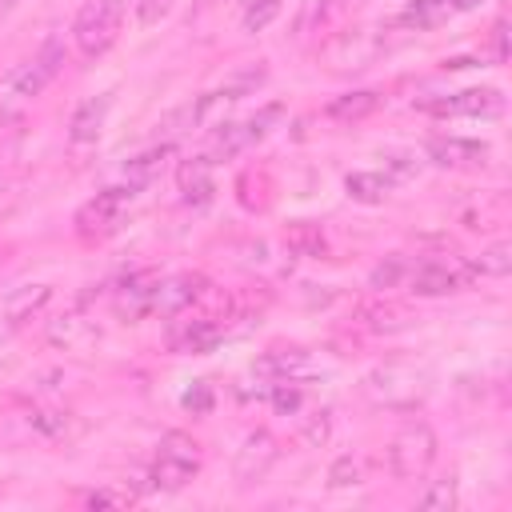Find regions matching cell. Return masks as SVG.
I'll list each match as a JSON object with an SVG mask.
<instances>
[{
    "mask_svg": "<svg viewBox=\"0 0 512 512\" xmlns=\"http://www.w3.org/2000/svg\"><path fill=\"white\" fill-rule=\"evenodd\" d=\"M200 296H204V276H196V272L164 276V280H156V292H152V316H180Z\"/></svg>",
    "mask_w": 512,
    "mask_h": 512,
    "instance_id": "4fadbf2b",
    "label": "cell"
},
{
    "mask_svg": "<svg viewBox=\"0 0 512 512\" xmlns=\"http://www.w3.org/2000/svg\"><path fill=\"white\" fill-rule=\"evenodd\" d=\"M8 8H12V0H0V16H4V12H8Z\"/></svg>",
    "mask_w": 512,
    "mask_h": 512,
    "instance_id": "e575fe53",
    "label": "cell"
},
{
    "mask_svg": "<svg viewBox=\"0 0 512 512\" xmlns=\"http://www.w3.org/2000/svg\"><path fill=\"white\" fill-rule=\"evenodd\" d=\"M280 116H284V104H264L260 112H252V116H244V120H228V124H220L204 156H208L212 164H220V160H232V156L248 152L252 144H260V140L276 128Z\"/></svg>",
    "mask_w": 512,
    "mask_h": 512,
    "instance_id": "8992f818",
    "label": "cell"
},
{
    "mask_svg": "<svg viewBox=\"0 0 512 512\" xmlns=\"http://www.w3.org/2000/svg\"><path fill=\"white\" fill-rule=\"evenodd\" d=\"M172 4H176V0H136V20H140L144 28H152V24H160V20L172 12Z\"/></svg>",
    "mask_w": 512,
    "mask_h": 512,
    "instance_id": "f546056e",
    "label": "cell"
},
{
    "mask_svg": "<svg viewBox=\"0 0 512 512\" xmlns=\"http://www.w3.org/2000/svg\"><path fill=\"white\" fill-rule=\"evenodd\" d=\"M424 152L440 168H484L488 164V144L464 140V136H432Z\"/></svg>",
    "mask_w": 512,
    "mask_h": 512,
    "instance_id": "5bb4252c",
    "label": "cell"
},
{
    "mask_svg": "<svg viewBox=\"0 0 512 512\" xmlns=\"http://www.w3.org/2000/svg\"><path fill=\"white\" fill-rule=\"evenodd\" d=\"M200 464H204V452H200V444L188 432H164L160 444H156L148 480L160 492H180L200 472Z\"/></svg>",
    "mask_w": 512,
    "mask_h": 512,
    "instance_id": "277c9868",
    "label": "cell"
},
{
    "mask_svg": "<svg viewBox=\"0 0 512 512\" xmlns=\"http://www.w3.org/2000/svg\"><path fill=\"white\" fill-rule=\"evenodd\" d=\"M64 60H68V52H64L60 36H48V40L40 44V52H32L28 60H20V64L4 76V84H0V112L12 116V112H20V108H28V104L60 76Z\"/></svg>",
    "mask_w": 512,
    "mask_h": 512,
    "instance_id": "6da1fadb",
    "label": "cell"
},
{
    "mask_svg": "<svg viewBox=\"0 0 512 512\" xmlns=\"http://www.w3.org/2000/svg\"><path fill=\"white\" fill-rule=\"evenodd\" d=\"M276 456H280V448H276V436H272L268 428L248 432L244 444H240V452H236V460H232V476H236V484H240V488L260 484V480L268 476V468L276 464Z\"/></svg>",
    "mask_w": 512,
    "mask_h": 512,
    "instance_id": "8fae6325",
    "label": "cell"
},
{
    "mask_svg": "<svg viewBox=\"0 0 512 512\" xmlns=\"http://www.w3.org/2000/svg\"><path fill=\"white\" fill-rule=\"evenodd\" d=\"M428 116H500L504 112V96L496 88H460L448 96H432L416 104Z\"/></svg>",
    "mask_w": 512,
    "mask_h": 512,
    "instance_id": "9c48e42d",
    "label": "cell"
},
{
    "mask_svg": "<svg viewBox=\"0 0 512 512\" xmlns=\"http://www.w3.org/2000/svg\"><path fill=\"white\" fill-rule=\"evenodd\" d=\"M88 508H124V504H132V496H124V492H108V488H92V492H84L80 496Z\"/></svg>",
    "mask_w": 512,
    "mask_h": 512,
    "instance_id": "4dcf8cb0",
    "label": "cell"
},
{
    "mask_svg": "<svg viewBox=\"0 0 512 512\" xmlns=\"http://www.w3.org/2000/svg\"><path fill=\"white\" fill-rule=\"evenodd\" d=\"M304 360H308L304 348H280V352L260 356V360H256V372L268 376L272 384H276V380H296V372L304 368Z\"/></svg>",
    "mask_w": 512,
    "mask_h": 512,
    "instance_id": "44dd1931",
    "label": "cell"
},
{
    "mask_svg": "<svg viewBox=\"0 0 512 512\" xmlns=\"http://www.w3.org/2000/svg\"><path fill=\"white\" fill-rule=\"evenodd\" d=\"M364 484V460L360 456H340L328 468V488H356Z\"/></svg>",
    "mask_w": 512,
    "mask_h": 512,
    "instance_id": "4316f807",
    "label": "cell"
},
{
    "mask_svg": "<svg viewBox=\"0 0 512 512\" xmlns=\"http://www.w3.org/2000/svg\"><path fill=\"white\" fill-rule=\"evenodd\" d=\"M420 508H456V480H432L424 492H420Z\"/></svg>",
    "mask_w": 512,
    "mask_h": 512,
    "instance_id": "f1b7e54d",
    "label": "cell"
},
{
    "mask_svg": "<svg viewBox=\"0 0 512 512\" xmlns=\"http://www.w3.org/2000/svg\"><path fill=\"white\" fill-rule=\"evenodd\" d=\"M492 56H496V64L508 60V28H504V20H496V28H492Z\"/></svg>",
    "mask_w": 512,
    "mask_h": 512,
    "instance_id": "1f68e13d",
    "label": "cell"
},
{
    "mask_svg": "<svg viewBox=\"0 0 512 512\" xmlns=\"http://www.w3.org/2000/svg\"><path fill=\"white\" fill-rule=\"evenodd\" d=\"M456 12H452V4L448 0H408L400 12H396V28H404V32H432V28H440V24H448Z\"/></svg>",
    "mask_w": 512,
    "mask_h": 512,
    "instance_id": "2e32d148",
    "label": "cell"
},
{
    "mask_svg": "<svg viewBox=\"0 0 512 512\" xmlns=\"http://www.w3.org/2000/svg\"><path fill=\"white\" fill-rule=\"evenodd\" d=\"M436 464V432L424 420H408L388 444V468L396 480H424Z\"/></svg>",
    "mask_w": 512,
    "mask_h": 512,
    "instance_id": "5b68a950",
    "label": "cell"
},
{
    "mask_svg": "<svg viewBox=\"0 0 512 512\" xmlns=\"http://www.w3.org/2000/svg\"><path fill=\"white\" fill-rule=\"evenodd\" d=\"M176 184H180V192H184L188 204H204V200H212V192H216L212 160H208V156H192V160H184L180 172H176Z\"/></svg>",
    "mask_w": 512,
    "mask_h": 512,
    "instance_id": "ac0fdd59",
    "label": "cell"
},
{
    "mask_svg": "<svg viewBox=\"0 0 512 512\" xmlns=\"http://www.w3.org/2000/svg\"><path fill=\"white\" fill-rule=\"evenodd\" d=\"M428 388H432L428 372L404 360H388L364 376V396L376 408H392V412H412L416 404H424Z\"/></svg>",
    "mask_w": 512,
    "mask_h": 512,
    "instance_id": "7a4b0ae2",
    "label": "cell"
},
{
    "mask_svg": "<svg viewBox=\"0 0 512 512\" xmlns=\"http://www.w3.org/2000/svg\"><path fill=\"white\" fill-rule=\"evenodd\" d=\"M108 108H112V92H100V96L84 100L68 120V140L72 144H96L100 132H104V120H108Z\"/></svg>",
    "mask_w": 512,
    "mask_h": 512,
    "instance_id": "9a60e30c",
    "label": "cell"
},
{
    "mask_svg": "<svg viewBox=\"0 0 512 512\" xmlns=\"http://www.w3.org/2000/svg\"><path fill=\"white\" fill-rule=\"evenodd\" d=\"M472 280V268L464 260H420L408 272V288L416 296H448L460 292Z\"/></svg>",
    "mask_w": 512,
    "mask_h": 512,
    "instance_id": "30bf717a",
    "label": "cell"
},
{
    "mask_svg": "<svg viewBox=\"0 0 512 512\" xmlns=\"http://www.w3.org/2000/svg\"><path fill=\"white\" fill-rule=\"evenodd\" d=\"M288 248L300 252V256H324V232L316 224L300 220V224L288 228Z\"/></svg>",
    "mask_w": 512,
    "mask_h": 512,
    "instance_id": "d4e9b609",
    "label": "cell"
},
{
    "mask_svg": "<svg viewBox=\"0 0 512 512\" xmlns=\"http://www.w3.org/2000/svg\"><path fill=\"white\" fill-rule=\"evenodd\" d=\"M48 300H52V288L48 284H20V288H12L0 300V344H8L16 332H24L44 312Z\"/></svg>",
    "mask_w": 512,
    "mask_h": 512,
    "instance_id": "ba28073f",
    "label": "cell"
},
{
    "mask_svg": "<svg viewBox=\"0 0 512 512\" xmlns=\"http://www.w3.org/2000/svg\"><path fill=\"white\" fill-rule=\"evenodd\" d=\"M132 196H136V188L112 184V188L96 192L88 204H80V212H76V232H80V240H104V236H112V232L120 228V220H124V212H128V204H132Z\"/></svg>",
    "mask_w": 512,
    "mask_h": 512,
    "instance_id": "52a82bcc",
    "label": "cell"
},
{
    "mask_svg": "<svg viewBox=\"0 0 512 512\" xmlns=\"http://www.w3.org/2000/svg\"><path fill=\"white\" fill-rule=\"evenodd\" d=\"M16 200H20V192H16V184L8 180V176H0V220L16 208Z\"/></svg>",
    "mask_w": 512,
    "mask_h": 512,
    "instance_id": "d6a6232c",
    "label": "cell"
},
{
    "mask_svg": "<svg viewBox=\"0 0 512 512\" xmlns=\"http://www.w3.org/2000/svg\"><path fill=\"white\" fill-rule=\"evenodd\" d=\"M468 268H472V276H508V268H512V244L508 240H496Z\"/></svg>",
    "mask_w": 512,
    "mask_h": 512,
    "instance_id": "cb8c5ba5",
    "label": "cell"
},
{
    "mask_svg": "<svg viewBox=\"0 0 512 512\" xmlns=\"http://www.w3.org/2000/svg\"><path fill=\"white\" fill-rule=\"evenodd\" d=\"M156 272H140V276H128L124 288L116 292V312L124 320H140V316H152V292H156Z\"/></svg>",
    "mask_w": 512,
    "mask_h": 512,
    "instance_id": "e0dca14e",
    "label": "cell"
},
{
    "mask_svg": "<svg viewBox=\"0 0 512 512\" xmlns=\"http://www.w3.org/2000/svg\"><path fill=\"white\" fill-rule=\"evenodd\" d=\"M48 340H52V344H64L68 352H80V348H88V344L100 340V328H96V320H84L80 312H72V316H60V320L52 324Z\"/></svg>",
    "mask_w": 512,
    "mask_h": 512,
    "instance_id": "ffe728a7",
    "label": "cell"
},
{
    "mask_svg": "<svg viewBox=\"0 0 512 512\" xmlns=\"http://www.w3.org/2000/svg\"><path fill=\"white\" fill-rule=\"evenodd\" d=\"M124 24V0H84L76 20H72V44L84 60L104 56L120 40Z\"/></svg>",
    "mask_w": 512,
    "mask_h": 512,
    "instance_id": "3957f363",
    "label": "cell"
},
{
    "mask_svg": "<svg viewBox=\"0 0 512 512\" xmlns=\"http://www.w3.org/2000/svg\"><path fill=\"white\" fill-rule=\"evenodd\" d=\"M452 4V12H472V8H480L484 0H448Z\"/></svg>",
    "mask_w": 512,
    "mask_h": 512,
    "instance_id": "836d02e7",
    "label": "cell"
},
{
    "mask_svg": "<svg viewBox=\"0 0 512 512\" xmlns=\"http://www.w3.org/2000/svg\"><path fill=\"white\" fill-rule=\"evenodd\" d=\"M388 188H392V176H384V172H352V176H344V192L352 200H360V204H380L388 196Z\"/></svg>",
    "mask_w": 512,
    "mask_h": 512,
    "instance_id": "603a6c76",
    "label": "cell"
},
{
    "mask_svg": "<svg viewBox=\"0 0 512 512\" xmlns=\"http://www.w3.org/2000/svg\"><path fill=\"white\" fill-rule=\"evenodd\" d=\"M380 104H384V96H380V92H372V88H360V92H344V96H332V100L324 104V116H332V120H340V124H352V120H364V116H372Z\"/></svg>",
    "mask_w": 512,
    "mask_h": 512,
    "instance_id": "d6986e66",
    "label": "cell"
},
{
    "mask_svg": "<svg viewBox=\"0 0 512 512\" xmlns=\"http://www.w3.org/2000/svg\"><path fill=\"white\" fill-rule=\"evenodd\" d=\"M220 336H224V320L208 316V312H200V316L180 312V320L168 324V348L172 352H208Z\"/></svg>",
    "mask_w": 512,
    "mask_h": 512,
    "instance_id": "7c38bea8",
    "label": "cell"
},
{
    "mask_svg": "<svg viewBox=\"0 0 512 512\" xmlns=\"http://www.w3.org/2000/svg\"><path fill=\"white\" fill-rule=\"evenodd\" d=\"M408 272H412V264L404 260V256H388L384 264H376L372 268V288H396V284H408Z\"/></svg>",
    "mask_w": 512,
    "mask_h": 512,
    "instance_id": "484cf974",
    "label": "cell"
},
{
    "mask_svg": "<svg viewBox=\"0 0 512 512\" xmlns=\"http://www.w3.org/2000/svg\"><path fill=\"white\" fill-rule=\"evenodd\" d=\"M280 8H284V0H252L244 12V32H264L280 16Z\"/></svg>",
    "mask_w": 512,
    "mask_h": 512,
    "instance_id": "83f0119b",
    "label": "cell"
},
{
    "mask_svg": "<svg viewBox=\"0 0 512 512\" xmlns=\"http://www.w3.org/2000/svg\"><path fill=\"white\" fill-rule=\"evenodd\" d=\"M164 160H168V144H160V148H148V152L132 156V160L124 164V184H128V188H144V184H152V180L160 176Z\"/></svg>",
    "mask_w": 512,
    "mask_h": 512,
    "instance_id": "7402d4cb",
    "label": "cell"
}]
</instances>
